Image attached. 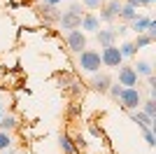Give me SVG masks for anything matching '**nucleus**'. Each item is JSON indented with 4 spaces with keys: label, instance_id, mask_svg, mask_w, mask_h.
I'll list each match as a JSON object with an SVG mask.
<instances>
[{
    "label": "nucleus",
    "instance_id": "f257e3e1",
    "mask_svg": "<svg viewBox=\"0 0 156 154\" xmlns=\"http://www.w3.org/2000/svg\"><path fill=\"white\" fill-rule=\"evenodd\" d=\"M79 68L84 72H91V75H98L100 68H103V61H100V51H93V49H84L79 54Z\"/></svg>",
    "mask_w": 156,
    "mask_h": 154
},
{
    "label": "nucleus",
    "instance_id": "f03ea898",
    "mask_svg": "<svg viewBox=\"0 0 156 154\" xmlns=\"http://www.w3.org/2000/svg\"><path fill=\"white\" fill-rule=\"evenodd\" d=\"M100 61H103L105 68H121L124 56H121V51H119L117 45H112V47H103V51H100Z\"/></svg>",
    "mask_w": 156,
    "mask_h": 154
},
{
    "label": "nucleus",
    "instance_id": "7ed1b4c3",
    "mask_svg": "<svg viewBox=\"0 0 156 154\" xmlns=\"http://www.w3.org/2000/svg\"><path fill=\"white\" fill-rule=\"evenodd\" d=\"M65 42H68V49L75 51V54H82V51L86 49V35L79 28H75V31H68V35H65Z\"/></svg>",
    "mask_w": 156,
    "mask_h": 154
},
{
    "label": "nucleus",
    "instance_id": "20e7f679",
    "mask_svg": "<svg viewBox=\"0 0 156 154\" xmlns=\"http://www.w3.org/2000/svg\"><path fill=\"white\" fill-rule=\"evenodd\" d=\"M119 101H121V108L124 110L133 112V110H137V105L142 101V94H140V89H124L121 96H119Z\"/></svg>",
    "mask_w": 156,
    "mask_h": 154
},
{
    "label": "nucleus",
    "instance_id": "39448f33",
    "mask_svg": "<svg viewBox=\"0 0 156 154\" xmlns=\"http://www.w3.org/2000/svg\"><path fill=\"white\" fill-rule=\"evenodd\" d=\"M119 12H121V2H119V0H112V2H107V5L100 9V16H98V19L105 21V24H112V21L119 16Z\"/></svg>",
    "mask_w": 156,
    "mask_h": 154
},
{
    "label": "nucleus",
    "instance_id": "423d86ee",
    "mask_svg": "<svg viewBox=\"0 0 156 154\" xmlns=\"http://www.w3.org/2000/svg\"><path fill=\"white\" fill-rule=\"evenodd\" d=\"M124 89H135V84H137V75L133 68H128V65H124V68H119V82Z\"/></svg>",
    "mask_w": 156,
    "mask_h": 154
},
{
    "label": "nucleus",
    "instance_id": "0eeeda50",
    "mask_svg": "<svg viewBox=\"0 0 156 154\" xmlns=\"http://www.w3.org/2000/svg\"><path fill=\"white\" fill-rule=\"evenodd\" d=\"M79 28H82V33H84V31L98 33V31H100V19H98V14L86 12L84 16H82V24H79Z\"/></svg>",
    "mask_w": 156,
    "mask_h": 154
},
{
    "label": "nucleus",
    "instance_id": "6e6552de",
    "mask_svg": "<svg viewBox=\"0 0 156 154\" xmlns=\"http://www.w3.org/2000/svg\"><path fill=\"white\" fill-rule=\"evenodd\" d=\"M58 21H61V26H63L65 31H75V28H79V24H82V16H77V14H72V12H63Z\"/></svg>",
    "mask_w": 156,
    "mask_h": 154
},
{
    "label": "nucleus",
    "instance_id": "1a4fd4ad",
    "mask_svg": "<svg viewBox=\"0 0 156 154\" xmlns=\"http://www.w3.org/2000/svg\"><path fill=\"white\" fill-rule=\"evenodd\" d=\"M96 38H98V42L103 47H112L114 40H117V28H103V31L96 33Z\"/></svg>",
    "mask_w": 156,
    "mask_h": 154
},
{
    "label": "nucleus",
    "instance_id": "9d476101",
    "mask_svg": "<svg viewBox=\"0 0 156 154\" xmlns=\"http://www.w3.org/2000/svg\"><path fill=\"white\" fill-rule=\"evenodd\" d=\"M110 84H112V79L107 75H93V79H91V86L96 91H100V94H107Z\"/></svg>",
    "mask_w": 156,
    "mask_h": 154
},
{
    "label": "nucleus",
    "instance_id": "9b49d317",
    "mask_svg": "<svg viewBox=\"0 0 156 154\" xmlns=\"http://www.w3.org/2000/svg\"><path fill=\"white\" fill-rule=\"evenodd\" d=\"M58 145H61V149H63V154H77L75 142H72V138L68 133H61L58 135Z\"/></svg>",
    "mask_w": 156,
    "mask_h": 154
},
{
    "label": "nucleus",
    "instance_id": "f8f14e48",
    "mask_svg": "<svg viewBox=\"0 0 156 154\" xmlns=\"http://www.w3.org/2000/svg\"><path fill=\"white\" fill-rule=\"evenodd\" d=\"M40 12H42V19L44 21H58L61 19V14L56 7H49V5H42L40 7Z\"/></svg>",
    "mask_w": 156,
    "mask_h": 154
},
{
    "label": "nucleus",
    "instance_id": "ddd939ff",
    "mask_svg": "<svg viewBox=\"0 0 156 154\" xmlns=\"http://www.w3.org/2000/svg\"><path fill=\"white\" fill-rule=\"evenodd\" d=\"M119 16H121L124 21H130V24H133V21L137 19V9H135V7H130V5H126V2H124V5H121V12H119Z\"/></svg>",
    "mask_w": 156,
    "mask_h": 154
},
{
    "label": "nucleus",
    "instance_id": "4468645a",
    "mask_svg": "<svg viewBox=\"0 0 156 154\" xmlns=\"http://www.w3.org/2000/svg\"><path fill=\"white\" fill-rule=\"evenodd\" d=\"M130 119H133V122H135L140 128H142V126H144V128H149V126H151V122H154V119H149V117L144 115V112H130Z\"/></svg>",
    "mask_w": 156,
    "mask_h": 154
},
{
    "label": "nucleus",
    "instance_id": "2eb2a0df",
    "mask_svg": "<svg viewBox=\"0 0 156 154\" xmlns=\"http://www.w3.org/2000/svg\"><path fill=\"white\" fill-rule=\"evenodd\" d=\"M149 16H137L135 21H133V31L137 33V35H142V33H147V26H149Z\"/></svg>",
    "mask_w": 156,
    "mask_h": 154
},
{
    "label": "nucleus",
    "instance_id": "dca6fc26",
    "mask_svg": "<svg viewBox=\"0 0 156 154\" xmlns=\"http://www.w3.org/2000/svg\"><path fill=\"white\" fill-rule=\"evenodd\" d=\"M133 70H135V75H144V77H151V63L149 61H137V65H133Z\"/></svg>",
    "mask_w": 156,
    "mask_h": 154
},
{
    "label": "nucleus",
    "instance_id": "f3484780",
    "mask_svg": "<svg viewBox=\"0 0 156 154\" xmlns=\"http://www.w3.org/2000/svg\"><path fill=\"white\" fill-rule=\"evenodd\" d=\"M119 51H121V56H124V58H133L137 49H135V45H133V42H124V45L119 47Z\"/></svg>",
    "mask_w": 156,
    "mask_h": 154
},
{
    "label": "nucleus",
    "instance_id": "a211bd4d",
    "mask_svg": "<svg viewBox=\"0 0 156 154\" xmlns=\"http://www.w3.org/2000/svg\"><path fill=\"white\" fill-rule=\"evenodd\" d=\"M133 45H135V49H142V47H149V45H154V40L149 38V35H137V40L135 42H133Z\"/></svg>",
    "mask_w": 156,
    "mask_h": 154
},
{
    "label": "nucleus",
    "instance_id": "6ab92c4d",
    "mask_svg": "<svg viewBox=\"0 0 156 154\" xmlns=\"http://www.w3.org/2000/svg\"><path fill=\"white\" fill-rule=\"evenodd\" d=\"M142 112L149 117V119H154V117H156V103H154V101H147V103L142 105Z\"/></svg>",
    "mask_w": 156,
    "mask_h": 154
},
{
    "label": "nucleus",
    "instance_id": "aec40b11",
    "mask_svg": "<svg viewBox=\"0 0 156 154\" xmlns=\"http://www.w3.org/2000/svg\"><path fill=\"white\" fill-rule=\"evenodd\" d=\"M9 145H12V138H9L5 131H0V152H7Z\"/></svg>",
    "mask_w": 156,
    "mask_h": 154
},
{
    "label": "nucleus",
    "instance_id": "412c9836",
    "mask_svg": "<svg viewBox=\"0 0 156 154\" xmlns=\"http://www.w3.org/2000/svg\"><path fill=\"white\" fill-rule=\"evenodd\" d=\"M121 91H124V86H121V84H110V89H107V94H110L112 98H117V101H119V96H121Z\"/></svg>",
    "mask_w": 156,
    "mask_h": 154
},
{
    "label": "nucleus",
    "instance_id": "4be33fe9",
    "mask_svg": "<svg viewBox=\"0 0 156 154\" xmlns=\"http://www.w3.org/2000/svg\"><path fill=\"white\" fill-rule=\"evenodd\" d=\"M142 133H144V140H147V145H149V147H154V145H156L154 131H151V128H144V126H142Z\"/></svg>",
    "mask_w": 156,
    "mask_h": 154
},
{
    "label": "nucleus",
    "instance_id": "5701e85b",
    "mask_svg": "<svg viewBox=\"0 0 156 154\" xmlns=\"http://www.w3.org/2000/svg\"><path fill=\"white\" fill-rule=\"evenodd\" d=\"M82 5L89 7V9H98V7H100V0H82Z\"/></svg>",
    "mask_w": 156,
    "mask_h": 154
},
{
    "label": "nucleus",
    "instance_id": "b1692460",
    "mask_svg": "<svg viewBox=\"0 0 156 154\" xmlns=\"http://www.w3.org/2000/svg\"><path fill=\"white\" fill-rule=\"evenodd\" d=\"M144 35H149L151 40L156 38V21H149V26H147V33H144Z\"/></svg>",
    "mask_w": 156,
    "mask_h": 154
},
{
    "label": "nucleus",
    "instance_id": "393cba45",
    "mask_svg": "<svg viewBox=\"0 0 156 154\" xmlns=\"http://www.w3.org/2000/svg\"><path fill=\"white\" fill-rule=\"evenodd\" d=\"M68 12H72V14H77V16H82V5H79V2H72V5L68 7Z\"/></svg>",
    "mask_w": 156,
    "mask_h": 154
},
{
    "label": "nucleus",
    "instance_id": "a878e982",
    "mask_svg": "<svg viewBox=\"0 0 156 154\" xmlns=\"http://www.w3.org/2000/svg\"><path fill=\"white\" fill-rule=\"evenodd\" d=\"M126 5H130V7H135V9H137V7L144 5V0H126Z\"/></svg>",
    "mask_w": 156,
    "mask_h": 154
},
{
    "label": "nucleus",
    "instance_id": "bb28decb",
    "mask_svg": "<svg viewBox=\"0 0 156 154\" xmlns=\"http://www.w3.org/2000/svg\"><path fill=\"white\" fill-rule=\"evenodd\" d=\"M42 5H49V7H58L61 0H42Z\"/></svg>",
    "mask_w": 156,
    "mask_h": 154
},
{
    "label": "nucleus",
    "instance_id": "cd10ccee",
    "mask_svg": "<svg viewBox=\"0 0 156 154\" xmlns=\"http://www.w3.org/2000/svg\"><path fill=\"white\" fill-rule=\"evenodd\" d=\"M156 0H144V5H154Z\"/></svg>",
    "mask_w": 156,
    "mask_h": 154
},
{
    "label": "nucleus",
    "instance_id": "c85d7f7f",
    "mask_svg": "<svg viewBox=\"0 0 156 154\" xmlns=\"http://www.w3.org/2000/svg\"><path fill=\"white\" fill-rule=\"evenodd\" d=\"M100 2H112V0H100Z\"/></svg>",
    "mask_w": 156,
    "mask_h": 154
},
{
    "label": "nucleus",
    "instance_id": "c756f323",
    "mask_svg": "<svg viewBox=\"0 0 156 154\" xmlns=\"http://www.w3.org/2000/svg\"><path fill=\"white\" fill-rule=\"evenodd\" d=\"M0 154H9V152H0Z\"/></svg>",
    "mask_w": 156,
    "mask_h": 154
}]
</instances>
